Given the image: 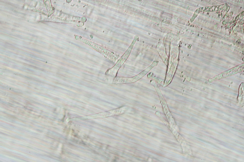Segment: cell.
Listing matches in <instances>:
<instances>
[{
	"instance_id": "1",
	"label": "cell",
	"mask_w": 244,
	"mask_h": 162,
	"mask_svg": "<svg viewBox=\"0 0 244 162\" xmlns=\"http://www.w3.org/2000/svg\"><path fill=\"white\" fill-rule=\"evenodd\" d=\"M119 110H115L111 111H110L105 113H101L98 114H96L95 115H92L91 117H89L88 119L92 118H97L99 117H106L109 116H112L118 113L117 112Z\"/></svg>"
}]
</instances>
